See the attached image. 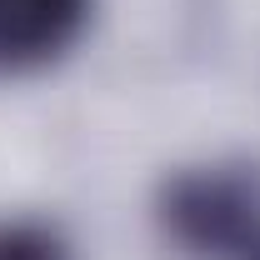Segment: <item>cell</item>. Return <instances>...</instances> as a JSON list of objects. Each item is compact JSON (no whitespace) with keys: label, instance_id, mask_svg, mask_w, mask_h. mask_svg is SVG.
I'll list each match as a JSON object with an SVG mask.
<instances>
[{"label":"cell","instance_id":"1","mask_svg":"<svg viewBox=\"0 0 260 260\" xmlns=\"http://www.w3.org/2000/svg\"><path fill=\"white\" fill-rule=\"evenodd\" d=\"M155 220L185 255L235 260L260 235V165L215 160L165 175Z\"/></svg>","mask_w":260,"mask_h":260},{"label":"cell","instance_id":"2","mask_svg":"<svg viewBox=\"0 0 260 260\" xmlns=\"http://www.w3.org/2000/svg\"><path fill=\"white\" fill-rule=\"evenodd\" d=\"M90 0H0V80L35 75L80 40Z\"/></svg>","mask_w":260,"mask_h":260},{"label":"cell","instance_id":"3","mask_svg":"<svg viewBox=\"0 0 260 260\" xmlns=\"http://www.w3.org/2000/svg\"><path fill=\"white\" fill-rule=\"evenodd\" d=\"M0 260H75V255H70V240L50 220L10 215V220H0Z\"/></svg>","mask_w":260,"mask_h":260},{"label":"cell","instance_id":"4","mask_svg":"<svg viewBox=\"0 0 260 260\" xmlns=\"http://www.w3.org/2000/svg\"><path fill=\"white\" fill-rule=\"evenodd\" d=\"M235 260H260V235H255V240H250V245H245V250H240Z\"/></svg>","mask_w":260,"mask_h":260}]
</instances>
